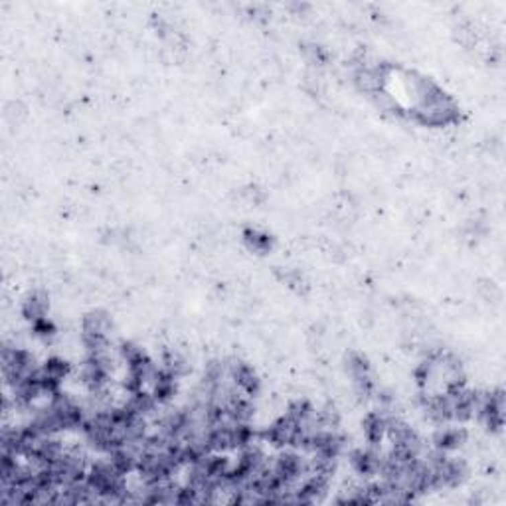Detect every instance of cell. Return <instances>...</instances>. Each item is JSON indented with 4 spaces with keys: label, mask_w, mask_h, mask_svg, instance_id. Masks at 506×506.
<instances>
[{
    "label": "cell",
    "mask_w": 506,
    "mask_h": 506,
    "mask_svg": "<svg viewBox=\"0 0 506 506\" xmlns=\"http://www.w3.org/2000/svg\"><path fill=\"white\" fill-rule=\"evenodd\" d=\"M22 311H24V316L26 318H30L32 322H38V320H42L44 315H46L47 311V295L46 293H42V291H36V293H32L28 299L24 300V307H22Z\"/></svg>",
    "instance_id": "cell-2"
},
{
    "label": "cell",
    "mask_w": 506,
    "mask_h": 506,
    "mask_svg": "<svg viewBox=\"0 0 506 506\" xmlns=\"http://www.w3.org/2000/svg\"><path fill=\"white\" fill-rule=\"evenodd\" d=\"M245 241L253 252L263 253L271 248V239L263 234H257V232H245Z\"/></svg>",
    "instance_id": "cell-3"
},
{
    "label": "cell",
    "mask_w": 506,
    "mask_h": 506,
    "mask_svg": "<svg viewBox=\"0 0 506 506\" xmlns=\"http://www.w3.org/2000/svg\"><path fill=\"white\" fill-rule=\"evenodd\" d=\"M113 322L105 311H91L83 316V336H107Z\"/></svg>",
    "instance_id": "cell-1"
}]
</instances>
